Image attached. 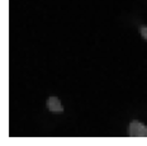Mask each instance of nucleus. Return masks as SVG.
Masks as SVG:
<instances>
[{
	"label": "nucleus",
	"mask_w": 147,
	"mask_h": 146,
	"mask_svg": "<svg viewBox=\"0 0 147 146\" xmlns=\"http://www.w3.org/2000/svg\"><path fill=\"white\" fill-rule=\"evenodd\" d=\"M141 36L147 41V27H142L141 28Z\"/></svg>",
	"instance_id": "obj_3"
},
{
	"label": "nucleus",
	"mask_w": 147,
	"mask_h": 146,
	"mask_svg": "<svg viewBox=\"0 0 147 146\" xmlns=\"http://www.w3.org/2000/svg\"><path fill=\"white\" fill-rule=\"evenodd\" d=\"M129 135L132 137H147V127L138 121H132L129 124Z\"/></svg>",
	"instance_id": "obj_1"
},
{
	"label": "nucleus",
	"mask_w": 147,
	"mask_h": 146,
	"mask_svg": "<svg viewBox=\"0 0 147 146\" xmlns=\"http://www.w3.org/2000/svg\"><path fill=\"white\" fill-rule=\"evenodd\" d=\"M47 107H48V109H50L51 112H53V113H62L63 112L62 104H61L60 99L56 98V97H51V98H48Z\"/></svg>",
	"instance_id": "obj_2"
}]
</instances>
